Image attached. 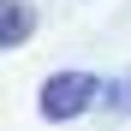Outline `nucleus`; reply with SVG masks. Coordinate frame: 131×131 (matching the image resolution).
Masks as SVG:
<instances>
[{
    "label": "nucleus",
    "instance_id": "f257e3e1",
    "mask_svg": "<svg viewBox=\"0 0 131 131\" xmlns=\"http://www.w3.org/2000/svg\"><path fill=\"white\" fill-rule=\"evenodd\" d=\"M95 95H101V83H95V72H54L48 83H42V95H36V107H42V119H54V125H66V119H78L83 107H95Z\"/></svg>",
    "mask_w": 131,
    "mask_h": 131
},
{
    "label": "nucleus",
    "instance_id": "f03ea898",
    "mask_svg": "<svg viewBox=\"0 0 131 131\" xmlns=\"http://www.w3.org/2000/svg\"><path fill=\"white\" fill-rule=\"evenodd\" d=\"M30 24H36V12L24 6V0H6V30H0V42H6V48H18V42L30 36Z\"/></svg>",
    "mask_w": 131,
    "mask_h": 131
},
{
    "label": "nucleus",
    "instance_id": "7ed1b4c3",
    "mask_svg": "<svg viewBox=\"0 0 131 131\" xmlns=\"http://www.w3.org/2000/svg\"><path fill=\"white\" fill-rule=\"evenodd\" d=\"M113 101H119V107H125V113H131V72L119 78V90H113Z\"/></svg>",
    "mask_w": 131,
    "mask_h": 131
}]
</instances>
